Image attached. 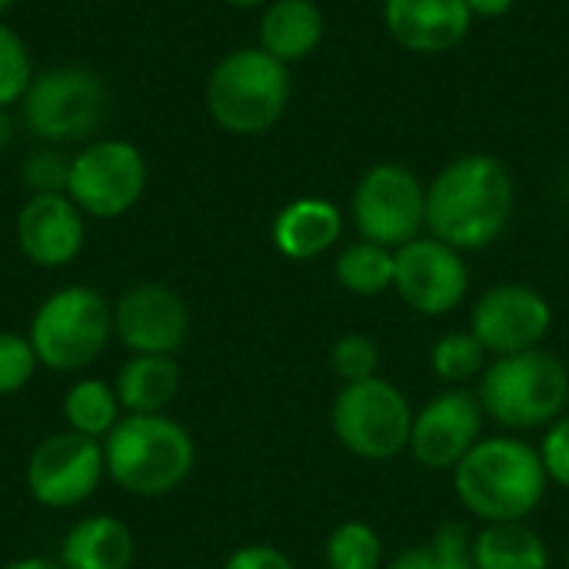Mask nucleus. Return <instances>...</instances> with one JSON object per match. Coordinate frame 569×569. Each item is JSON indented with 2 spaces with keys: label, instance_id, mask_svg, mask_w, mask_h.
I'll return each mask as SVG.
<instances>
[{
  "label": "nucleus",
  "instance_id": "f3484780",
  "mask_svg": "<svg viewBox=\"0 0 569 569\" xmlns=\"http://www.w3.org/2000/svg\"><path fill=\"white\" fill-rule=\"evenodd\" d=\"M473 27L467 0H383V30L390 40L417 57H440L457 50Z\"/></svg>",
  "mask_w": 569,
  "mask_h": 569
},
{
  "label": "nucleus",
  "instance_id": "20e7f679",
  "mask_svg": "<svg viewBox=\"0 0 569 569\" xmlns=\"http://www.w3.org/2000/svg\"><path fill=\"white\" fill-rule=\"evenodd\" d=\"M293 97L290 67L270 57L263 47H237L223 53L203 87V103L210 120L230 137H263L270 133Z\"/></svg>",
  "mask_w": 569,
  "mask_h": 569
},
{
  "label": "nucleus",
  "instance_id": "39448f33",
  "mask_svg": "<svg viewBox=\"0 0 569 569\" xmlns=\"http://www.w3.org/2000/svg\"><path fill=\"white\" fill-rule=\"evenodd\" d=\"M477 397L483 413L510 433L547 430L569 410V367L547 347L493 357Z\"/></svg>",
  "mask_w": 569,
  "mask_h": 569
},
{
  "label": "nucleus",
  "instance_id": "dca6fc26",
  "mask_svg": "<svg viewBox=\"0 0 569 569\" xmlns=\"http://www.w3.org/2000/svg\"><path fill=\"white\" fill-rule=\"evenodd\" d=\"M20 253L43 270L70 267L87 243V217L67 193H30L13 223Z\"/></svg>",
  "mask_w": 569,
  "mask_h": 569
},
{
  "label": "nucleus",
  "instance_id": "c9c22d12",
  "mask_svg": "<svg viewBox=\"0 0 569 569\" xmlns=\"http://www.w3.org/2000/svg\"><path fill=\"white\" fill-rule=\"evenodd\" d=\"M13 140V120H10V110H0V150H7Z\"/></svg>",
  "mask_w": 569,
  "mask_h": 569
},
{
  "label": "nucleus",
  "instance_id": "6ab92c4d",
  "mask_svg": "<svg viewBox=\"0 0 569 569\" xmlns=\"http://www.w3.org/2000/svg\"><path fill=\"white\" fill-rule=\"evenodd\" d=\"M327 20L313 0H270L260 13L257 47H263L280 63H300L323 43Z\"/></svg>",
  "mask_w": 569,
  "mask_h": 569
},
{
  "label": "nucleus",
  "instance_id": "9d476101",
  "mask_svg": "<svg viewBox=\"0 0 569 569\" xmlns=\"http://www.w3.org/2000/svg\"><path fill=\"white\" fill-rule=\"evenodd\" d=\"M350 217L363 240L397 250L427 230V187L407 163L380 160L357 180Z\"/></svg>",
  "mask_w": 569,
  "mask_h": 569
},
{
  "label": "nucleus",
  "instance_id": "7ed1b4c3",
  "mask_svg": "<svg viewBox=\"0 0 569 569\" xmlns=\"http://www.w3.org/2000/svg\"><path fill=\"white\" fill-rule=\"evenodd\" d=\"M103 463L123 493L157 500L187 483L197 447L190 430L167 413H123L103 440Z\"/></svg>",
  "mask_w": 569,
  "mask_h": 569
},
{
  "label": "nucleus",
  "instance_id": "7c9ffc66",
  "mask_svg": "<svg viewBox=\"0 0 569 569\" xmlns=\"http://www.w3.org/2000/svg\"><path fill=\"white\" fill-rule=\"evenodd\" d=\"M67 173H70V157L60 153L57 147L30 153L23 160V170H20V177L30 187V193H63Z\"/></svg>",
  "mask_w": 569,
  "mask_h": 569
},
{
  "label": "nucleus",
  "instance_id": "a878e982",
  "mask_svg": "<svg viewBox=\"0 0 569 569\" xmlns=\"http://www.w3.org/2000/svg\"><path fill=\"white\" fill-rule=\"evenodd\" d=\"M487 350L470 330H450L430 347V370L450 387H463L487 370Z\"/></svg>",
  "mask_w": 569,
  "mask_h": 569
},
{
  "label": "nucleus",
  "instance_id": "cd10ccee",
  "mask_svg": "<svg viewBox=\"0 0 569 569\" xmlns=\"http://www.w3.org/2000/svg\"><path fill=\"white\" fill-rule=\"evenodd\" d=\"M33 60L23 43V37L0 20V110L20 107L30 80H33Z\"/></svg>",
  "mask_w": 569,
  "mask_h": 569
},
{
  "label": "nucleus",
  "instance_id": "f8f14e48",
  "mask_svg": "<svg viewBox=\"0 0 569 569\" xmlns=\"http://www.w3.org/2000/svg\"><path fill=\"white\" fill-rule=\"evenodd\" d=\"M393 290L420 317H447L470 293V267L460 250L437 237H417L393 250Z\"/></svg>",
  "mask_w": 569,
  "mask_h": 569
},
{
  "label": "nucleus",
  "instance_id": "2f4dec72",
  "mask_svg": "<svg viewBox=\"0 0 569 569\" xmlns=\"http://www.w3.org/2000/svg\"><path fill=\"white\" fill-rule=\"evenodd\" d=\"M537 450H540V460H543L550 483L569 490V410L543 430V440Z\"/></svg>",
  "mask_w": 569,
  "mask_h": 569
},
{
  "label": "nucleus",
  "instance_id": "4468645a",
  "mask_svg": "<svg viewBox=\"0 0 569 569\" xmlns=\"http://www.w3.org/2000/svg\"><path fill=\"white\" fill-rule=\"evenodd\" d=\"M483 420L487 413L480 397L463 387H450L413 413L407 450L423 470L453 473L457 463L483 440Z\"/></svg>",
  "mask_w": 569,
  "mask_h": 569
},
{
  "label": "nucleus",
  "instance_id": "4be33fe9",
  "mask_svg": "<svg viewBox=\"0 0 569 569\" xmlns=\"http://www.w3.org/2000/svg\"><path fill=\"white\" fill-rule=\"evenodd\" d=\"M473 569H550L547 540L527 523H483L470 543Z\"/></svg>",
  "mask_w": 569,
  "mask_h": 569
},
{
  "label": "nucleus",
  "instance_id": "f257e3e1",
  "mask_svg": "<svg viewBox=\"0 0 569 569\" xmlns=\"http://www.w3.org/2000/svg\"><path fill=\"white\" fill-rule=\"evenodd\" d=\"M513 213V173L490 153H460L427 183V230L460 253L497 243Z\"/></svg>",
  "mask_w": 569,
  "mask_h": 569
},
{
  "label": "nucleus",
  "instance_id": "aec40b11",
  "mask_svg": "<svg viewBox=\"0 0 569 569\" xmlns=\"http://www.w3.org/2000/svg\"><path fill=\"white\" fill-rule=\"evenodd\" d=\"M133 560H137L133 530L110 513H93L77 520L60 543L63 569H130Z\"/></svg>",
  "mask_w": 569,
  "mask_h": 569
},
{
  "label": "nucleus",
  "instance_id": "e433bc0d",
  "mask_svg": "<svg viewBox=\"0 0 569 569\" xmlns=\"http://www.w3.org/2000/svg\"><path fill=\"white\" fill-rule=\"evenodd\" d=\"M227 7H237V10H253V7H267L270 0H223Z\"/></svg>",
  "mask_w": 569,
  "mask_h": 569
},
{
  "label": "nucleus",
  "instance_id": "4c0bfd02",
  "mask_svg": "<svg viewBox=\"0 0 569 569\" xmlns=\"http://www.w3.org/2000/svg\"><path fill=\"white\" fill-rule=\"evenodd\" d=\"M13 3H17V0H0V17H3V13H7V10L13 7Z\"/></svg>",
  "mask_w": 569,
  "mask_h": 569
},
{
  "label": "nucleus",
  "instance_id": "b1692460",
  "mask_svg": "<svg viewBox=\"0 0 569 569\" xmlns=\"http://www.w3.org/2000/svg\"><path fill=\"white\" fill-rule=\"evenodd\" d=\"M393 270H397L393 250L363 237L347 243L333 263L337 283L353 297H377L383 290H393Z\"/></svg>",
  "mask_w": 569,
  "mask_h": 569
},
{
  "label": "nucleus",
  "instance_id": "5701e85b",
  "mask_svg": "<svg viewBox=\"0 0 569 569\" xmlns=\"http://www.w3.org/2000/svg\"><path fill=\"white\" fill-rule=\"evenodd\" d=\"M123 407L117 400L113 383H103L97 377L77 380L67 393H63V420L67 430L93 437V440H107V433L120 423Z\"/></svg>",
  "mask_w": 569,
  "mask_h": 569
},
{
  "label": "nucleus",
  "instance_id": "c756f323",
  "mask_svg": "<svg viewBox=\"0 0 569 569\" xmlns=\"http://www.w3.org/2000/svg\"><path fill=\"white\" fill-rule=\"evenodd\" d=\"M37 353L23 333L0 330V397L20 393L37 373Z\"/></svg>",
  "mask_w": 569,
  "mask_h": 569
},
{
  "label": "nucleus",
  "instance_id": "ddd939ff",
  "mask_svg": "<svg viewBox=\"0 0 569 569\" xmlns=\"http://www.w3.org/2000/svg\"><path fill=\"white\" fill-rule=\"evenodd\" d=\"M467 330L490 357L537 350L553 330V307L530 283H497L477 297Z\"/></svg>",
  "mask_w": 569,
  "mask_h": 569
},
{
  "label": "nucleus",
  "instance_id": "473e14b6",
  "mask_svg": "<svg viewBox=\"0 0 569 569\" xmlns=\"http://www.w3.org/2000/svg\"><path fill=\"white\" fill-rule=\"evenodd\" d=\"M223 569H297L293 560L270 543H247L227 557Z\"/></svg>",
  "mask_w": 569,
  "mask_h": 569
},
{
  "label": "nucleus",
  "instance_id": "412c9836",
  "mask_svg": "<svg viewBox=\"0 0 569 569\" xmlns=\"http://www.w3.org/2000/svg\"><path fill=\"white\" fill-rule=\"evenodd\" d=\"M123 413H163L180 393V367L173 357L133 353L113 380Z\"/></svg>",
  "mask_w": 569,
  "mask_h": 569
},
{
  "label": "nucleus",
  "instance_id": "bb28decb",
  "mask_svg": "<svg viewBox=\"0 0 569 569\" xmlns=\"http://www.w3.org/2000/svg\"><path fill=\"white\" fill-rule=\"evenodd\" d=\"M323 557L330 569H383V537L363 520H347L327 537Z\"/></svg>",
  "mask_w": 569,
  "mask_h": 569
},
{
  "label": "nucleus",
  "instance_id": "9b49d317",
  "mask_svg": "<svg viewBox=\"0 0 569 569\" xmlns=\"http://www.w3.org/2000/svg\"><path fill=\"white\" fill-rule=\"evenodd\" d=\"M103 477V443L73 430L40 440L23 470L30 497L47 510H73L87 503L100 490Z\"/></svg>",
  "mask_w": 569,
  "mask_h": 569
},
{
  "label": "nucleus",
  "instance_id": "423d86ee",
  "mask_svg": "<svg viewBox=\"0 0 569 569\" xmlns=\"http://www.w3.org/2000/svg\"><path fill=\"white\" fill-rule=\"evenodd\" d=\"M113 337V303L83 283L47 293L27 327V340L37 363L57 373H77L90 367Z\"/></svg>",
  "mask_w": 569,
  "mask_h": 569
},
{
  "label": "nucleus",
  "instance_id": "58836bf2",
  "mask_svg": "<svg viewBox=\"0 0 569 569\" xmlns=\"http://www.w3.org/2000/svg\"><path fill=\"white\" fill-rule=\"evenodd\" d=\"M567 569H569V550H567Z\"/></svg>",
  "mask_w": 569,
  "mask_h": 569
},
{
  "label": "nucleus",
  "instance_id": "a211bd4d",
  "mask_svg": "<svg viewBox=\"0 0 569 569\" xmlns=\"http://www.w3.org/2000/svg\"><path fill=\"white\" fill-rule=\"evenodd\" d=\"M270 237H273V247L280 257L307 263V260H317L340 243L343 213L333 200L297 197L273 217Z\"/></svg>",
  "mask_w": 569,
  "mask_h": 569
},
{
  "label": "nucleus",
  "instance_id": "1a4fd4ad",
  "mask_svg": "<svg viewBox=\"0 0 569 569\" xmlns=\"http://www.w3.org/2000/svg\"><path fill=\"white\" fill-rule=\"evenodd\" d=\"M147 180L150 167L137 143L123 137H93L70 157L63 193L83 217L117 220L140 203Z\"/></svg>",
  "mask_w": 569,
  "mask_h": 569
},
{
  "label": "nucleus",
  "instance_id": "f704fd0d",
  "mask_svg": "<svg viewBox=\"0 0 569 569\" xmlns=\"http://www.w3.org/2000/svg\"><path fill=\"white\" fill-rule=\"evenodd\" d=\"M0 569H63L60 560H47V557H20V560H10Z\"/></svg>",
  "mask_w": 569,
  "mask_h": 569
},
{
  "label": "nucleus",
  "instance_id": "6e6552de",
  "mask_svg": "<svg viewBox=\"0 0 569 569\" xmlns=\"http://www.w3.org/2000/svg\"><path fill=\"white\" fill-rule=\"evenodd\" d=\"M413 413L417 410L410 407L407 393L397 383L383 377H370L340 387L330 410V423H333V437L347 453L370 463H383L410 447Z\"/></svg>",
  "mask_w": 569,
  "mask_h": 569
},
{
  "label": "nucleus",
  "instance_id": "0eeeda50",
  "mask_svg": "<svg viewBox=\"0 0 569 569\" xmlns=\"http://www.w3.org/2000/svg\"><path fill=\"white\" fill-rule=\"evenodd\" d=\"M20 117L43 143H87L107 117V87L80 63L40 70L20 100Z\"/></svg>",
  "mask_w": 569,
  "mask_h": 569
},
{
  "label": "nucleus",
  "instance_id": "f03ea898",
  "mask_svg": "<svg viewBox=\"0 0 569 569\" xmlns=\"http://www.w3.org/2000/svg\"><path fill=\"white\" fill-rule=\"evenodd\" d=\"M450 477L460 507L483 523L527 520L550 490L540 450L513 433L483 437Z\"/></svg>",
  "mask_w": 569,
  "mask_h": 569
},
{
  "label": "nucleus",
  "instance_id": "c85d7f7f",
  "mask_svg": "<svg viewBox=\"0 0 569 569\" xmlns=\"http://www.w3.org/2000/svg\"><path fill=\"white\" fill-rule=\"evenodd\" d=\"M330 367L343 383L380 377V347L367 333H343L330 350Z\"/></svg>",
  "mask_w": 569,
  "mask_h": 569
},
{
  "label": "nucleus",
  "instance_id": "393cba45",
  "mask_svg": "<svg viewBox=\"0 0 569 569\" xmlns=\"http://www.w3.org/2000/svg\"><path fill=\"white\" fill-rule=\"evenodd\" d=\"M470 543H473L470 530L463 523L450 520L427 543L403 550L383 569H473Z\"/></svg>",
  "mask_w": 569,
  "mask_h": 569
},
{
  "label": "nucleus",
  "instance_id": "2eb2a0df",
  "mask_svg": "<svg viewBox=\"0 0 569 569\" xmlns=\"http://www.w3.org/2000/svg\"><path fill=\"white\" fill-rule=\"evenodd\" d=\"M190 333V310L167 283H133L113 300V337L130 353L173 357Z\"/></svg>",
  "mask_w": 569,
  "mask_h": 569
},
{
  "label": "nucleus",
  "instance_id": "72a5a7b5",
  "mask_svg": "<svg viewBox=\"0 0 569 569\" xmlns=\"http://www.w3.org/2000/svg\"><path fill=\"white\" fill-rule=\"evenodd\" d=\"M467 7H470L473 20H477V17L497 20V17H507V13L517 7V0H467Z\"/></svg>",
  "mask_w": 569,
  "mask_h": 569
}]
</instances>
